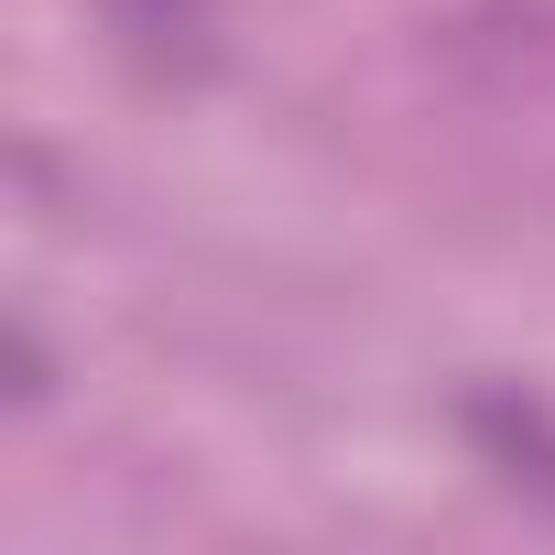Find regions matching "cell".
<instances>
[{
  "label": "cell",
  "instance_id": "3957f363",
  "mask_svg": "<svg viewBox=\"0 0 555 555\" xmlns=\"http://www.w3.org/2000/svg\"><path fill=\"white\" fill-rule=\"evenodd\" d=\"M0 349H12V403H44V338L12 317V338H0Z\"/></svg>",
  "mask_w": 555,
  "mask_h": 555
},
{
  "label": "cell",
  "instance_id": "7a4b0ae2",
  "mask_svg": "<svg viewBox=\"0 0 555 555\" xmlns=\"http://www.w3.org/2000/svg\"><path fill=\"white\" fill-rule=\"evenodd\" d=\"M99 23H109L120 55H142V66H196L218 0H99Z\"/></svg>",
  "mask_w": 555,
  "mask_h": 555
},
{
  "label": "cell",
  "instance_id": "6da1fadb",
  "mask_svg": "<svg viewBox=\"0 0 555 555\" xmlns=\"http://www.w3.org/2000/svg\"><path fill=\"white\" fill-rule=\"evenodd\" d=\"M457 425L479 436V457H490L512 490L555 501V414H544L533 392H468V403H457Z\"/></svg>",
  "mask_w": 555,
  "mask_h": 555
}]
</instances>
